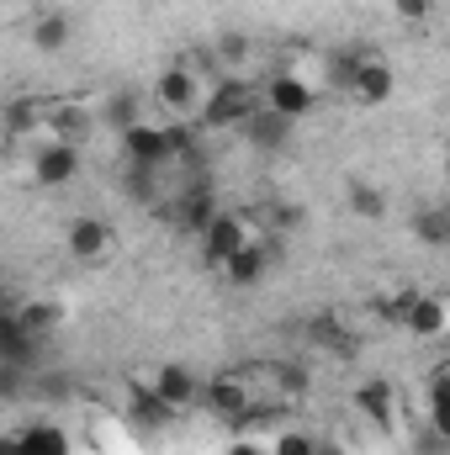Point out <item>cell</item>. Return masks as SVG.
<instances>
[{
	"label": "cell",
	"mask_w": 450,
	"mask_h": 455,
	"mask_svg": "<svg viewBox=\"0 0 450 455\" xmlns=\"http://www.w3.org/2000/svg\"><path fill=\"white\" fill-rule=\"evenodd\" d=\"M228 455H265V451H254V445H233Z\"/></svg>",
	"instance_id": "d6a6232c"
},
{
	"label": "cell",
	"mask_w": 450,
	"mask_h": 455,
	"mask_svg": "<svg viewBox=\"0 0 450 455\" xmlns=\"http://www.w3.org/2000/svg\"><path fill=\"white\" fill-rule=\"evenodd\" d=\"M270 223H276V233H292V228L302 223V207H286L281 202V207H270Z\"/></svg>",
	"instance_id": "4dcf8cb0"
},
{
	"label": "cell",
	"mask_w": 450,
	"mask_h": 455,
	"mask_svg": "<svg viewBox=\"0 0 450 455\" xmlns=\"http://www.w3.org/2000/svg\"><path fill=\"white\" fill-rule=\"evenodd\" d=\"M424 408H430V429H440L450 440V365H440L424 387Z\"/></svg>",
	"instance_id": "ffe728a7"
},
{
	"label": "cell",
	"mask_w": 450,
	"mask_h": 455,
	"mask_svg": "<svg viewBox=\"0 0 450 455\" xmlns=\"http://www.w3.org/2000/svg\"><path fill=\"white\" fill-rule=\"evenodd\" d=\"M292 127H297V122H292V116H281L276 107H260V112L244 122V132H249V143H254V148H281V143L292 138Z\"/></svg>",
	"instance_id": "2e32d148"
},
{
	"label": "cell",
	"mask_w": 450,
	"mask_h": 455,
	"mask_svg": "<svg viewBox=\"0 0 450 455\" xmlns=\"http://www.w3.org/2000/svg\"><path fill=\"white\" fill-rule=\"evenodd\" d=\"M318 445H324V440H313V435H302V429H286V435L270 445V455H318Z\"/></svg>",
	"instance_id": "f1b7e54d"
},
{
	"label": "cell",
	"mask_w": 450,
	"mask_h": 455,
	"mask_svg": "<svg viewBox=\"0 0 450 455\" xmlns=\"http://www.w3.org/2000/svg\"><path fill=\"white\" fill-rule=\"evenodd\" d=\"M154 101H159L170 116H191L202 101H207V91H202V80L191 75V64H170V69L154 80Z\"/></svg>",
	"instance_id": "5b68a950"
},
{
	"label": "cell",
	"mask_w": 450,
	"mask_h": 455,
	"mask_svg": "<svg viewBox=\"0 0 450 455\" xmlns=\"http://www.w3.org/2000/svg\"><path fill=\"white\" fill-rule=\"evenodd\" d=\"M254 387L244 381V376H213L207 387H202V408L218 419V424H228V429H244L249 424V413H254Z\"/></svg>",
	"instance_id": "7a4b0ae2"
},
{
	"label": "cell",
	"mask_w": 450,
	"mask_h": 455,
	"mask_svg": "<svg viewBox=\"0 0 450 455\" xmlns=\"http://www.w3.org/2000/svg\"><path fill=\"white\" fill-rule=\"evenodd\" d=\"M360 59H366V53H355V48H339V53H329V59H324V69H329V85H334V91H344V96L355 91Z\"/></svg>",
	"instance_id": "83f0119b"
},
{
	"label": "cell",
	"mask_w": 450,
	"mask_h": 455,
	"mask_svg": "<svg viewBox=\"0 0 450 455\" xmlns=\"http://www.w3.org/2000/svg\"><path fill=\"white\" fill-rule=\"evenodd\" d=\"M21 451L27 455H69V435L59 424H32V429H21Z\"/></svg>",
	"instance_id": "cb8c5ba5"
},
{
	"label": "cell",
	"mask_w": 450,
	"mask_h": 455,
	"mask_svg": "<svg viewBox=\"0 0 450 455\" xmlns=\"http://www.w3.org/2000/svg\"><path fill=\"white\" fill-rule=\"evenodd\" d=\"M350 212L360 223H382L387 218V191L371 186V180H350Z\"/></svg>",
	"instance_id": "7402d4cb"
},
{
	"label": "cell",
	"mask_w": 450,
	"mask_h": 455,
	"mask_svg": "<svg viewBox=\"0 0 450 455\" xmlns=\"http://www.w3.org/2000/svg\"><path fill=\"white\" fill-rule=\"evenodd\" d=\"M408 334H419V339L440 344L450 334V302L446 297H435V291H419L414 297V307H408Z\"/></svg>",
	"instance_id": "7c38bea8"
},
{
	"label": "cell",
	"mask_w": 450,
	"mask_h": 455,
	"mask_svg": "<svg viewBox=\"0 0 450 455\" xmlns=\"http://www.w3.org/2000/svg\"><path fill=\"white\" fill-rule=\"evenodd\" d=\"M154 392L181 413V408H191V403H202V381L186 371V365H159L154 371Z\"/></svg>",
	"instance_id": "5bb4252c"
},
{
	"label": "cell",
	"mask_w": 450,
	"mask_h": 455,
	"mask_svg": "<svg viewBox=\"0 0 450 455\" xmlns=\"http://www.w3.org/2000/svg\"><path fill=\"white\" fill-rule=\"evenodd\" d=\"M122 148H127V164H149V170H165L175 159L165 127H149V122H138L133 132H122Z\"/></svg>",
	"instance_id": "8fae6325"
},
{
	"label": "cell",
	"mask_w": 450,
	"mask_h": 455,
	"mask_svg": "<svg viewBox=\"0 0 450 455\" xmlns=\"http://www.w3.org/2000/svg\"><path fill=\"white\" fill-rule=\"evenodd\" d=\"M69 392V376H43V397H64Z\"/></svg>",
	"instance_id": "1f68e13d"
},
{
	"label": "cell",
	"mask_w": 450,
	"mask_h": 455,
	"mask_svg": "<svg viewBox=\"0 0 450 455\" xmlns=\"http://www.w3.org/2000/svg\"><path fill=\"white\" fill-rule=\"evenodd\" d=\"M159 212L181 228V233H197V238H202V233H207V223L218 218V196H213V186H207V180H197V186H186L181 196H170Z\"/></svg>",
	"instance_id": "277c9868"
},
{
	"label": "cell",
	"mask_w": 450,
	"mask_h": 455,
	"mask_svg": "<svg viewBox=\"0 0 450 455\" xmlns=\"http://www.w3.org/2000/svg\"><path fill=\"white\" fill-rule=\"evenodd\" d=\"M213 59H218L223 69H233V75H238V69H244V64L254 59V43H249L244 32H223V37L213 43Z\"/></svg>",
	"instance_id": "4316f807"
},
{
	"label": "cell",
	"mask_w": 450,
	"mask_h": 455,
	"mask_svg": "<svg viewBox=\"0 0 450 455\" xmlns=\"http://www.w3.org/2000/svg\"><path fill=\"white\" fill-rule=\"evenodd\" d=\"M392 91H398V75H392V64L387 59H376V53H366L360 59V75H355V101L360 107H382V101H392Z\"/></svg>",
	"instance_id": "30bf717a"
},
{
	"label": "cell",
	"mask_w": 450,
	"mask_h": 455,
	"mask_svg": "<svg viewBox=\"0 0 450 455\" xmlns=\"http://www.w3.org/2000/svg\"><path fill=\"white\" fill-rule=\"evenodd\" d=\"M265 107H276L281 116H308L313 107H318V85H308V80H297L292 69H281L270 85H265Z\"/></svg>",
	"instance_id": "52a82bcc"
},
{
	"label": "cell",
	"mask_w": 450,
	"mask_h": 455,
	"mask_svg": "<svg viewBox=\"0 0 450 455\" xmlns=\"http://www.w3.org/2000/svg\"><path fill=\"white\" fill-rule=\"evenodd\" d=\"M32 175H37V186H48V191L69 186V180L80 175V143H48V148H37Z\"/></svg>",
	"instance_id": "ba28073f"
},
{
	"label": "cell",
	"mask_w": 450,
	"mask_h": 455,
	"mask_svg": "<svg viewBox=\"0 0 450 455\" xmlns=\"http://www.w3.org/2000/svg\"><path fill=\"white\" fill-rule=\"evenodd\" d=\"M414 297L419 291H408V286H392V291H376V318L382 323H398V329H408V307H414Z\"/></svg>",
	"instance_id": "484cf974"
},
{
	"label": "cell",
	"mask_w": 450,
	"mask_h": 455,
	"mask_svg": "<svg viewBox=\"0 0 450 455\" xmlns=\"http://www.w3.org/2000/svg\"><path fill=\"white\" fill-rule=\"evenodd\" d=\"M101 116H107V127L122 138V132H133V127L143 122V107H138V96H133V91H117V96H107Z\"/></svg>",
	"instance_id": "d4e9b609"
},
{
	"label": "cell",
	"mask_w": 450,
	"mask_h": 455,
	"mask_svg": "<svg viewBox=\"0 0 450 455\" xmlns=\"http://www.w3.org/2000/svg\"><path fill=\"white\" fill-rule=\"evenodd\" d=\"M260 107H265V91H254V85L238 80V75H223V80L207 91V101H202V127H213V132L244 127Z\"/></svg>",
	"instance_id": "6da1fadb"
},
{
	"label": "cell",
	"mask_w": 450,
	"mask_h": 455,
	"mask_svg": "<svg viewBox=\"0 0 450 455\" xmlns=\"http://www.w3.org/2000/svg\"><path fill=\"white\" fill-rule=\"evenodd\" d=\"M69 37H75V21H69L64 11H37V21H32V43H37L43 53L69 48Z\"/></svg>",
	"instance_id": "ac0fdd59"
},
{
	"label": "cell",
	"mask_w": 450,
	"mask_h": 455,
	"mask_svg": "<svg viewBox=\"0 0 450 455\" xmlns=\"http://www.w3.org/2000/svg\"><path fill=\"white\" fill-rule=\"evenodd\" d=\"M392 16L408 21V27H424L435 16V0H392Z\"/></svg>",
	"instance_id": "f546056e"
},
{
	"label": "cell",
	"mask_w": 450,
	"mask_h": 455,
	"mask_svg": "<svg viewBox=\"0 0 450 455\" xmlns=\"http://www.w3.org/2000/svg\"><path fill=\"white\" fill-rule=\"evenodd\" d=\"M32 349H37V334H27L16 313H0V365L27 371L32 365Z\"/></svg>",
	"instance_id": "9a60e30c"
},
{
	"label": "cell",
	"mask_w": 450,
	"mask_h": 455,
	"mask_svg": "<svg viewBox=\"0 0 450 455\" xmlns=\"http://www.w3.org/2000/svg\"><path fill=\"white\" fill-rule=\"evenodd\" d=\"M64 243H69V259H80V265H101V259L112 254V228H107V218H75Z\"/></svg>",
	"instance_id": "9c48e42d"
},
{
	"label": "cell",
	"mask_w": 450,
	"mask_h": 455,
	"mask_svg": "<svg viewBox=\"0 0 450 455\" xmlns=\"http://www.w3.org/2000/svg\"><path fill=\"white\" fill-rule=\"evenodd\" d=\"M127 403H133V419H138V429H165V424L175 419V408H170V403H165L154 387H133V397H127Z\"/></svg>",
	"instance_id": "d6986e66"
},
{
	"label": "cell",
	"mask_w": 450,
	"mask_h": 455,
	"mask_svg": "<svg viewBox=\"0 0 450 455\" xmlns=\"http://www.w3.org/2000/svg\"><path fill=\"white\" fill-rule=\"evenodd\" d=\"M308 334H313V339L324 344V349H334L339 360H350V355H355V334H350V329L339 323L334 313H318V318L308 323Z\"/></svg>",
	"instance_id": "603a6c76"
},
{
	"label": "cell",
	"mask_w": 450,
	"mask_h": 455,
	"mask_svg": "<svg viewBox=\"0 0 450 455\" xmlns=\"http://www.w3.org/2000/svg\"><path fill=\"white\" fill-rule=\"evenodd\" d=\"M355 413H360L371 429L392 435V429H398V392H392V381H382V376L360 381V387H355Z\"/></svg>",
	"instance_id": "8992f818"
},
{
	"label": "cell",
	"mask_w": 450,
	"mask_h": 455,
	"mask_svg": "<svg viewBox=\"0 0 450 455\" xmlns=\"http://www.w3.org/2000/svg\"><path fill=\"white\" fill-rule=\"evenodd\" d=\"M414 238L430 249H450V207H419L414 212Z\"/></svg>",
	"instance_id": "44dd1931"
},
{
	"label": "cell",
	"mask_w": 450,
	"mask_h": 455,
	"mask_svg": "<svg viewBox=\"0 0 450 455\" xmlns=\"http://www.w3.org/2000/svg\"><path fill=\"white\" fill-rule=\"evenodd\" d=\"M5 313H16V318H21V329H27V334H37V339H43V334H53V329H59V318H64V307H59L53 297H32V302H11Z\"/></svg>",
	"instance_id": "e0dca14e"
},
{
	"label": "cell",
	"mask_w": 450,
	"mask_h": 455,
	"mask_svg": "<svg viewBox=\"0 0 450 455\" xmlns=\"http://www.w3.org/2000/svg\"><path fill=\"white\" fill-rule=\"evenodd\" d=\"M446 180H450V143H446Z\"/></svg>",
	"instance_id": "e575fe53"
},
{
	"label": "cell",
	"mask_w": 450,
	"mask_h": 455,
	"mask_svg": "<svg viewBox=\"0 0 450 455\" xmlns=\"http://www.w3.org/2000/svg\"><path fill=\"white\" fill-rule=\"evenodd\" d=\"M260 233H249V218H238V212H218L207 233H202V259L213 265V270H228V259L244 249V243H254Z\"/></svg>",
	"instance_id": "3957f363"
},
{
	"label": "cell",
	"mask_w": 450,
	"mask_h": 455,
	"mask_svg": "<svg viewBox=\"0 0 450 455\" xmlns=\"http://www.w3.org/2000/svg\"><path fill=\"white\" fill-rule=\"evenodd\" d=\"M318 455H344V451H339V445H318Z\"/></svg>",
	"instance_id": "836d02e7"
},
{
	"label": "cell",
	"mask_w": 450,
	"mask_h": 455,
	"mask_svg": "<svg viewBox=\"0 0 450 455\" xmlns=\"http://www.w3.org/2000/svg\"><path fill=\"white\" fill-rule=\"evenodd\" d=\"M270 259H276V243H265V238H254V243H244L233 259H228V281L233 286H260L265 275H270Z\"/></svg>",
	"instance_id": "4fadbf2b"
}]
</instances>
